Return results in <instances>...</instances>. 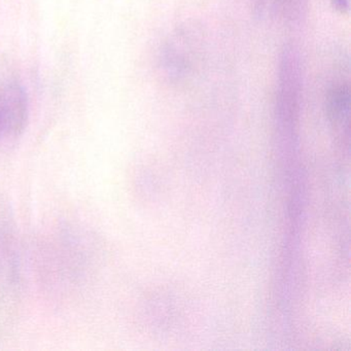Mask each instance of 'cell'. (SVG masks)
I'll use <instances>...</instances> for the list:
<instances>
[{
  "mask_svg": "<svg viewBox=\"0 0 351 351\" xmlns=\"http://www.w3.org/2000/svg\"><path fill=\"white\" fill-rule=\"evenodd\" d=\"M27 94L17 83L0 87V145L17 139L23 132L28 120Z\"/></svg>",
  "mask_w": 351,
  "mask_h": 351,
  "instance_id": "obj_1",
  "label": "cell"
},
{
  "mask_svg": "<svg viewBox=\"0 0 351 351\" xmlns=\"http://www.w3.org/2000/svg\"><path fill=\"white\" fill-rule=\"evenodd\" d=\"M335 7L339 10L348 9V0H332Z\"/></svg>",
  "mask_w": 351,
  "mask_h": 351,
  "instance_id": "obj_2",
  "label": "cell"
}]
</instances>
